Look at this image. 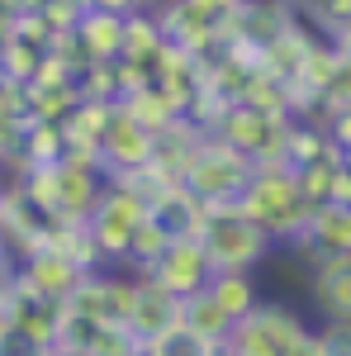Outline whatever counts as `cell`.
Here are the masks:
<instances>
[{"instance_id": "obj_29", "label": "cell", "mask_w": 351, "mask_h": 356, "mask_svg": "<svg viewBox=\"0 0 351 356\" xmlns=\"http://www.w3.org/2000/svg\"><path fill=\"white\" fill-rule=\"evenodd\" d=\"M147 347H152L157 356H214V352H218L214 342L195 337V332H190V328H181V323H176V328L166 332V337H157V342H147Z\"/></svg>"}, {"instance_id": "obj_30", "label": "cell", "mask_w": 351, "mask_h": 356, "mask_svg": "<svg viewBox=\"0 0 351 356\" xmlns=\"http://www.w3.org/2000/svg\"><path fill=\"white\" fill-rule=\"evenodd\" d=\"M313 347H318V356H351V323L347 318H323L313 328Z\"/></svg>"}, {"instance_id": "obj_5", "label": "cell", "mask_w": 351, "mask_h": 356, "mask_svg": "<svg viewBox=\"0 0 351 356\" xmlns=\"http://www.w3.org/2000/svg\"><path fill=\"white\" fill-rule=\"evenodd\" d=\"M290 124L295 114H270V110H256L247 100H233L228 110L218 114L214 124V138L233 143L238 152H247L252 162H285V138H290Z\"/></svg>"}, {"instance_id": "obj_33", "label": "cell", "mask_w": 351, "mask_h": 356, "mask_svg": "<svg viewBox=\"0 0 351 356\" xmlns=\"http://www.w3.org/2000/svg\"><path fill=\"white\" fill-rule=\"evenodd\" d=\"M43 5H48V0H0V15L24 19V15H43Z\"/></svg>"}, {"instance_id": "obj_14", "label": "cell", "mask_w": 351, "mask_h": 356, "mask_svg": "<svg viewBox=\"0 0 351 356\" xmlns=\"http://www.w3.org/2000/svg\"><path fill=\"white\" fill-rule=\"evenodd\" d=\"M290 24H295V19L285 15L280 0H247L238 15H228V38H238V43H247V48L261 53V48L275 43Z\"/></svg>"}, {"instance_id": "obj_12", "label": "cell", "mask_w": 351, "mask_h": 356, "mask_svg": "<svg viewBox=\"0 0 351 356\" xmlns=\"http://www.w3.org/2000/svg\"><path fill=\"white\" fill-rule=\"evenodd\" d=\"M85 266H76L67 252H57V247H38L33 257H24L19 261V280L24 285H33L38 295H48V300H57V304H67L72 300V290L85 280Z\"/></svg>"}, {"instance_id": "obj_8", "label": "cell", "mask_w": 351, "mask_h": 356, "mask_svg": "<svg viewBox=\"0 0 351 356\" xmlns=\"http://www.w3.org/2000/svg\"><path fill=\"white\" fill-rule=\"evenodd\" d=\"M152 147H157V134H147L124 105L109 110V124H105V134H100V162H105L109 181H124V176L142 171V166L152 162Z\"/></svg>"}, {"instance_id": "obj_9", "label": "cell", "mask_w": 351, "mask_h": 356, "mask_svg": "<svg viewBox=\"0 0 351 356\" xmlns=\"http://www.w3.org/2000/svg\"><path fill=\"white\" fill-rule=\"evenodd\" d=\"M157 24H162L166 43L186 48V53L204 57L214 53L218 43H228V19L209 15L199 0H162L157 5Z\"/></svg>"}, {"instance_id": "obj_26", "label": "cell", "mask_w": 351, "mask_h": 356, "mask_svg": "<svg viewBox=\"0 0 351 356\" xmlns=\"http://www.w3.org/2000/svg\"><path fill=\"white\" fill-rule=\"evenodd\" d=\"M332 43H337V62H332L327 90H323V100H318V114H313L318 124L337 110H351V38H332Z\"/></svg>"}, {"instance_id": "obj_19", "label": "cell", "mask_w": 351, "mask_h": 356, "mask_svg": "<svg viewBox=\"0 0 351 356\" xmlns=\"http://www.w3.org/2000/svg\"><path fill=\"white\" fill-rule=\"evenodd\" d=\"M233 323H238V318H233V314H223V304H218L209 290H199V295L181 300V328H190L195 337H204V342H214V347L228 342Z\"/></svg>"}, {"instance_id": "obj_37", "label": "cell", "mask_w": 351, "mask_h": 356, "mask_svg": "<svg viewBox=\"0 0 351 356\" xmlns=\"http://www.w3.org/2000/svg\"><path fill=\"white\" fill-rule=\"evenodd\" d=\"M10 38H15V19H10V15H0V53H5V43H10Z\"/></svg>"}, {"instance_id": "obj_39", "label": "cell", "mask_w": 351, "mask_h": 356, "mask_svg": "<svg viewBox=\"0 0 351 356\" xmlns=\"http://www.w3.org/2000/svg\"><path fill=\"white\" fill-rule=\"evenodd\" d=\"M337 157H342V171H351V147H342Z\"/></svg>"}, {"instance_id": "obj_24", "label": "cell", "mask_w": 351, "mask_h": 356, "mask_svg": "<svg viewBox=\"0 0 351 356\" xmlns=\"http://www.w3.org/2000/svg\"><path fill=\"white\" fill-rule=\"evenodd\" d=\"M166 33L157 24V10H133L129 19H124V53L119 57H133V62H147L152 67V57L162 53Z\"/></svg>"}, {"instance_id": "obj_4", "label": "cell", "mask_w": 351, "mask_h": 356, "mask_svg": "<svg viewBox=\"0 0 351 356\" xmlns=\"http://www.w3.org/2000/svg\"><path fill=\"white\" fill-rule=\"evenodd\" d=\"M252 171H256V162L247 157V152H238L233 143H223V138L204 134V143H199V152L190 157L186 176H181V186H186L204 209L209 204H238L247 191V181H252Z\"/></svg>"}, {"instance_id": "obj_13", "label": "cell", "mask_w": 351, "mask_h": 356, "mask_svg": "<svg viewBox=\"0 0 351 356\" xmlns=\"http://www.w3.org/2000/svg\"><path fill=\"white\" fill-rule=\"evenodd\" d=\"M309 304L318 318H347L351 323V257H327L309 271Z\"/></svg>"}, {"instance_id": "obj_11", "label": "cell", "mask_w": 351, "mask_h": 356, "mask_svg": "<svg viewBox=\"0 0 351 356\" xmlns=\"http://www.w3.org/2000/svg\"><path fill=\"white\" fill-rule=\"evenodd\" d=\"M181 323V300L162 290L152 275H133V309H129V332L138 342H157Z\"/></svg>"}, {"instance_id": "obj_6", "label": "cell", "mask_w": 351, "mask_h": 356, "mask_svg": "<svg viewBox=\"0 0 351 356\" xmlns=\"http://www.w3.org/2000/svg\"><path fill=\"white\" fill-rule=\"evenodd\" d=\"M147 214H152V204H147V200H142L129 181H109V186H105L100 204H95V214L85 219L90 238H95L100 257H105V266H124L129 243H133L138 223L147 219Z\"/></svg>"}, {"instance_id": "obj_22", "label": "cell", "mask_w": 351, "mask_h": 356, "mask_svg": "<svg viewBox=\"0 0 351 356\" xmlns=\"http://www.w3.org/2000/svg\"><path fill=\"white\" fill-rule=\"evenodd\" d=\"M119 105L133 114V119L142 124V129H147V134H162V129H171V124L181 119V105H176V100H171V95H166L157 81L142 86V90H133V95H124Z\"/></svg>"}, {"instance_id": "obj_18", "label": "cell", "mask_w": 351, "mask_h": 356, "mask_svg": "<svg viewBox=\"0 0 351 356\" xmlns=\"http://www.w3.org/2000/svg\"><path fill=\"white\" fill-rule=\"evenodd\" d=\"M152 219L162 223L171 238H199V223H204V204L186 191V186H171L166 195L152 200Z\"/></svg>"}, {"instance_id": "obj_35", "label": "cell", "mask_w": 351, "mask_h": 356, "mask_svg": "<svg viewBox=\"0 0 351 356\" xmlns=\"http://www.w3.org/2000/svg\"><path fill=\"white\" fill-rule=\"evenodd\" d=\"M90 10H109V15H133L138 0H90Z\"/></svg>"}, {"instance_id": "obj_25", "label": "cell", "mask_w": 351, "mask_h": 356, "mask_svg": "<svg viewBox=\"0 0 351 356\" xmlns=\"http://www.w3.org/2000/svg\"><path fill=\"white\" fill-rule=\"evenodd\" d=\"M337 171H342V157H337V147H327V152H318L313 162L295 166V176H299V191H304V200H309V204H323V200H332Z\"/></svg>"}, {"instance_id": "obj_28", "label": "cell", "mask_w": 351, "mask_h": 356, "mask_svg": "<svg viewBox=\"0 0 351 356\" xmlns=\"http://www.w3.org/2000/svg\"><path fill=\"white\" fill-rule=\"evenodd\" d=\"M38 62H43V48H33V43H24V38H10L5 53H0V76L28 81V76L38 72Z\"/></svg>"}, {"instance_id": "obj_15", "label": "cell", "mask_w": 351, "mask_h": 356, "mask_svg": "<svg viewBox=\"0 0 351 356\" xmlns=\"http://www.w3.org/2000/svg\"><path fill=\"white\" fill-rule=\"evenodd\" d=\"M199 143H204V129H199L195 119H186V114H181L171 129H162V134H157L152 162L162 166L166 176H176V181H181V176H186V166H190V157L199 152Z\"/></svg>"}, {"instance_id": "obj_23", "label": "cell", "mask_w": 351, "mask_h": 356, "mask_svg": "<svg viewBox=\"0 0 351 356\" xmlns=\"http://www.w3.org/2000/svg\"><path fill=\"white\" fill-rule=\"evenodd\" d=\"M109 110L105 100H81L76 110L62 119V134H67V147H90V152H100V134H105L109 124Z\"/></svg>"}, {"instance_id": "obj_10", "label": "cell", "mask_w": 351, "mask_h": 356, "mask_svg": "<svg viewBox=\"0 0 351 356\" xmlns=\"http://www.w3.org/2000/svg\"><path fill=\"white\" fill-rule=\"evenodd\" d=\"M147 275H152L162 290H171L176 300H190V295H199V290L214 280V261H209V252H204L199 238H171Z\"/></svg>"}, {"instance_id": "obj_40", "label": "cell", "mask_w": 351, "mask_h": 356, "mask_svg": "<svg viewBox=\"0 0 351 356\" xmlns=\"http://www.w3.org/2000/svg\"><path fill=\"white\" fill-rule=\"evenodd\" d=\"M299 356H318V347H313V337H309V342H304V352Z\"/></svg>"}, {"instance_id": "obj_32", "label": "cell", "mask_w": 351, "mask_h": 356, "mask_svg": "<svg viewBox=\"0 0 351 356\" xmlns=\"http://www.w3.org/2000/svg\"><path fill=\"white\" fill-rule=\"evenodd\" d=\"M323 134H327V143L342 152V147H351V110H337V114H327L323 119Z\"/></svg>"}, {"instance_id": "obj_34", "label": "cell", "mask_w": 351, "mask_h": 356, "mask_svg": "<svg viewBox=\"0 0 351 356\" xmlns=\"http://www.w3.org/2000/svg\"><path fill=\"white\" fill-rule=\"evenodd\" d=\"M199 5H204L209 15H218V19H228V15H238V10H243L247 0H199Z\"/></svg>"}, {"instance_id": "obj_36", "label": "cell", "mask_w": 351, "mask_h": 356, "mask_svg": "<svg viewBox=\"0 0 351 356\" xmlns=\"http://www.w3.org/2000/svg\"><path fill=\"white\" fill-rule=\"evenodd\" d=\"M332 200H337V204H351V171H337V186H332Z\"/></svg>"}, {"instance_id": "obj_20", "label": "cell", "mask_w": 351, "mask_h": 356, "mask_svg": "<svg viewBox=\"0 0 351 356\" xmlns=\"http://www.w3.org/2000/svg\"><path fill=\"white\" fill-rule=\"evenodd\" d=\"M24 105H28V119H67V114L81 105V86L76 76L67 81H24Z\"/></svg>"}, {"instance_id": "obj_1", "label": "cell", "mask_w": 351, "mask_h": 356, "mask_svg": "<svg viewBox=\"0 0 351 356\" xmlns=\"http://www.w3.org/2000/svg\"><path fill=\"white\" fill-rule=\"evenodd\" d=\"M238 204H243L247 219H256L270 238H275V247L295 243L299 233H304V223H309V214H313V204L299 191L295 166H285V162H261L256 166Z\"/></svg>"}, {"instance_id": "obj_16", "label": "cell", "mask_w": 351, "mask_h": 356, "mask_svg": "<svg viewBox=\"0 0 351 356\" xmlns=\"http://www.w3.org/2000/svg\"><path fill=\"white\" fill-rule=\"evenodd\" d=\"M124 19L129 15H109V10H85L81 24H76V38L90 53V62H114L124 53Z\"/></svg>"}, {"instance_id": "obj_43", "label": "cell", "mask_w": 351, "mask_h": 356, "mask_svg": "<svg viewBox=\"0 0 351 356\" xmlns=\"http://www.w3.org/2000/svg\"><path fill=\"white\" fill-rule=\"evenodd\" d=\"M347 38H351V33H347Z\"/></svg>"}, {"instance_id": "obj_17", "label": "cell", "mask_w": 351, "mask_h": 356, "mask_svg": "<svg viewBox=\"0 0 351 356\" xmlns=\"http://www.w3.org/2000/svg\"><path fill=\"white\" fill-rule=\"evenodd\" d=\"M62 152H67V134H62L57 119H24L19 162L10 166V176H15L19 166H53V162H62ZM10 176H5V181H10Z\"/></svg>"}, {"instance_id": "obj_3", "label": "cell", "mask_w": 351, "mask_h": 356, "mask_svg": "<svg viewBox=\"0 0 351 356\" xmlns=\"http://www.w3.org/2000/svg\"><path fill=\"white\" fill-rule=\"evenodd\" d=\"M309 337H313V323L299 314L295 304L261 300L252 314H243L233 323L223 347L233 356H299Z\"/></svg>"}, {"instance_id": "obj_31", "label": "cell", "mask_w": 351, "mask_h": 356, "mask_svg": "<svg viewBox=\"0 0 351 356\" xmlns=\"http://www.w3.org/2000/svg\"><path fill=\"white\" fill-rule=\"evenodd\" d=\"M81 15H85L81 0H48V5H43V19H48L53 33H72V29L81 24Z\"/></svg>"}, {"instance_id": "obj_21", "label": "cell", "mask_w": 351, "mask_h": 356, "mask_svg": "<svg viewBox=\"0 0 351 356\" xmlns=\"http://www.w3.org/2000/svg\"><path fill=\"white\" fill-rule=\"evenodd\" d=\"M218 304H223V314H233V318H243L252 314L256 304H261V285H256V271H214V280L204 285Z\"/></svg>"}, {"instance_id": "obj_2", "label": "cell", "mask_w": 351, "mask_h": 356, "mask_svg": "<svg viewBox=\"0 0 351 356\" xmlns=\"http://www.w3.org/2000/svg\"><path fill=\"white\" fill-rule=\"evenodd\" d=\"M199 243L214 271H256L275 257V238L256 219H247L243 204H209L199 223Z\"/></svg>"}, {"instance_id": "obj_41", "label": "cell", "mask_w": 351, "mask_h": 356, "mask_svg": "<svg viewBox=\"0 0 351 356\" xmlns=\"http://www.w3.org/2000/svg\"><path fill=\"white\" fill-rule=\"evenodd\" d=\"M157 5H162V0H138V10H157Z\"/></svg>"}, {"instance_id": "obj_38", "label": "cell", "mask_w": 351, "mask_h": 356, "mask_svg": "<svg viewBox=\"0 0 351 356\" xmlns=\"http://www.w3.org/2000/svg\"><path fill=\"white\" fill-rule=\"evenodd\" d=\"M0 356H10V337H5V323H0Z\"/></svg>"}, {"instance_id": "obj_27", "label": "cell", "mask_w": 351, "mask_h": 356, "mask_svg": "<svg viewBox=\"0 0 351 356\" xmlns=\"http://www.w3.org/2000/svg\"><path fill=\"white\" fill-rule=\"evenodd\" d=\"M166 243H171V233H166L162 223H157L152 214H147V219L138 223L133 243H129V257H124V271L147 275V271H152V261H157V257L166 252Z\"/></svg>"}, {"instance_id": "obj_7", "label": "cell", "mask_w": 351, "mask_h": 356, "mask_svg": "<svg viewBox=\"0 0 351 356\" xmlns=\"http://www.w3.org/2000/svg\"><path fill=\"white\" fill-rule=\"evenodd\" d=\"M280 252H290L304 271H313L327 257H351V204H337V200L313 204L304 233H299L295 243H285Z\"/></svg>"}, {"instance_id": "obj_42", "label": "cell", "mask_w": 351, "mask_h": 356, "mask_svg": "<svg viewBox=\"0 0 351 356\" xmlns=\"http://www.w3.org/2000/svg\"><path fill=\"white\" fill-rule=\"evenodd\" d=\"M5 195H10V181H5V176H0V204H5Z\"/></svg>"}]
</instances>
